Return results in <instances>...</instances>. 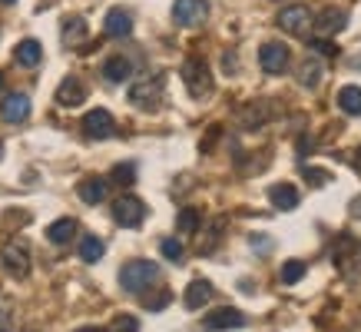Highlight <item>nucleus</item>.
Here are the masks:
<instances>
[{"instance_id":"b1692460","label":"nucleus","mask_w":361,"mask_h":332,"mask_svg":"<svg viewBox=\"0 0 361 332\" xmlns=\"http://www.w3.org/2000/svg\"><path fill=\"white\" fill-rule=\"evenodd\" d=\"M338 107L348 113V117H361V87H341Z\"/></svg>"},{"instance_id":"f3484780","label":"nucleus","mask_w":361,"mask_h":332,"mask_svg":"<svg viewBox=\"0 0 361 332\" xmlns=\"http://www.w3.org/2000/svg\"><path fill=\"white\" fill-rule=\"evenodd\" d=\"M73 236H77V220H70V216H63V220H56L47 226V239L54 246H66Z\"/></svg>"},{"instance_id":"473e14b6","label":"nucleus","mask_w":361,"mask_h":332,"mask_svg":"<svg viewBox=\"0 0 361 332\" xmlns=\"http://www.w3.org/2000/svg\"><path fill=\"white\" fill-rule=\"evenodd\" d=\"M312 50H318L322 57H335V54H338V47L329 44V40H312Z\"/></svg>"},{"instance_id":"ddd939ff","label":"nucleus","mask_w":361,"mask_h":332,"mask_svg":"<svg viewBox=\"0 0 361 332\" xmlns=\"http://www.w3.org/2000/svg\"><path fill=\"white\" fill-rule=\"evenodd\" d=\"M318 33H341L348 27V13L341 11V7H329V11H322L318 17H312Z\"/></svg>"},{"instance_id":"f03ea898","label":"nucleus","mask_w":361,"mask_h":332,"mask_svg":"<svg viewBox=\"0 0 361 332\" xmlns=\"http://www.w3.org/2000/svg\"><path fill=\"white\" fill-rule=\"evenodd\" d=\"M0 263H4V269H7L13 279L30 276V243H27L23 236L7 239L4 249H0Z\"/></svg>"},{"instance_id":"a878e982","label":"nucleus","mask_w":361,"mask_h":332,"mask_svg":"<svg viewBox=\"0 0 361 332\" xmlns=\"http://www.w3.org/2000/svg\"><path fill=\"white\" fill-rule=\"evenodd\" d=\"M199 223H202V213L192 210V206H186V210L179 213V220H176V226H179V232H196Z\"/></svg>"},{"instance_id":"bb28decb","label":"nucleus","mask_w":361,"mask_h":332,"mask_svg":"<svg viewBox=\"0 0 361 332\" xmlns=\"http://www.w3.org/2000/svg\"><path fill=\"white\" fill-rule=\"evenodd\" d=\"M113 183L116 186H133L136 183V166L133 163H120V166H113Z\"/></svg>"},{"instance_id":"7c9ffc66","label":"nucleus","mask_w":361,"mask_h":332,"mask_svg":"<svg viewBox=\"0 0 361 332\" xmlns=\"http://www.w3.org/2000/svg\"><path fill=\"white\" fill-rule=\"evenodd\" d=\"M302 173H305V179L312 183V186H325V183H331L329 170H318V166H302Z\"/></svg>"},{"instance_id":"cd10ccee","label":"nucleus","mask_w":361,"mask_h":332,"mask_svg":"<svg viewBox=\"0 0 361 332\" xmlns=\"http://www.w3.org/2000/svg\"><path fill=\"white\" fill-rule=\"evenodd\" d=\"M302 276H305V263H298V259H288V263L282 266V283H285V286H295Z\"/></svg>"},{"instance_id":"f704fd0d","label":"nucleus","mask_w":361,"mask_h":332,"mask_svg":"<svg viewBox=\"0 0 361 332\" xmlns=\"http://www.w3.org/2000/svg\"><path fill=\"white\" fill-rule=\"evenodd\" d=\"M351 216H355V220H361V196L351 203Z\"/></svg>"},{"instance_id":"412c9836","label":"nucleus","mask_w":361,"mask_h":332,"mask_svg":"<svg viewBox=\"0 0 361 332\" xmlns=\"http://www.w3.org/2000/svg\"><path fill=\"white\" fill-rule=\"evenodd\" d=\"M272 117V107L269 103H249L245 110L239 113V120H242V126H249V130H255V126H262L265 120Z\"/></svg>"},{"instance_id":"5701e85b","label":"nucleus","mask_w":361,"mask_h":332,"mask_svg":"<svg viewBox=\"0 0 361 332\" xmlns=\"http://www.w3.org/2000/svg\"><path fill=\"white\" fill-rule=\"evenodd\" d=\"M87 40V20L83 17H70V20L63 23V44L66 47H77Z\"/></svg>"},{"instance_id":"7ed1b4c3","label":"nucleus","mask_w":361,"mask_h":332,"mask_svg":"<svg viewBox=\"0 0 361 332\" xmlns=\"http://www.w3.org/2000/svg\"><path fill=\"white\" fill-rule=\"evenodd\" d=\"M183 83H186L189 97H209V90H212V73H209V64L202 57H189L186 64H183Z\"/></svg>"},{"instance_id":"aec40b11","label":"nucleus","mask_w":361,"mask_h":332,"mask_svg":"<svg viewBox=\"0 0 361 332\" xmlns=\"http://www.w3.org/2000/svg\"><path fill=\"white\" fill-rule=\"evenodd\" d=\"M103 77L110 80V83H126L133 77V64L126 57H110L106 64H103Z\"/></svg>"},{"instance_id":"c85d7f7f","label":"nucleus","mask_w":361,"mask_h":332,"mask_svg":"<svg viewBox=\"0 0 361 332\" xmlns=\"http://www.w3.org/2000/svg\"><path fill=\"white\" fill-rule=\"evenodd\" d=\"M169 302H173V292H169V289H159L156 296H146V299H142V306H146V309H153V312L166 309Z\"/></svg>"},{"instance_id":"f257e3e1","label":"nucleus","mask_w":361,"mask_h":332,"mask_svg":"<svg viewBox=\"0 0 361 332\" xmlns=\"http://www.w3.org/2000/svg\"><path fill=\"white\" fill-rule=\"evenodd\" d=\"M153 283H159V266L149 263V259H133L120 269V286L133 296L142 292L146 286H153Z\"/></svg>"},{"instance_id":"a211bd4d","label":"nucleus","mask_w":361,"mask_h":332,"mask_svg":"<svg viewBox=\"0 0 361 332\" xmlns=\"http://www.w3.org/2000/svg\"><path fill=\"white\" fill-rule=\"evenodd\" d=\"M209 299H212V283H206V279H196V283H189L183 302H186V309H202Z\"/></svg>"},{"instance_id":"2eb2a0df","label":"nucleus","mask_w":361,"mask_h":332,"mask_svg":"<svg viewBox=\"0 0 361 332\" xmlns=\"http://www.w3.org/2000/svg\"><path fill=\"white\" fill-rule=\"evenodd\" d=\"M40 57H44V47H40V40H33V37H27V40H20V44L13 47V60L20 66H37Z\"/></svg>"},{"instance_id":"6ab92c4d","label":"nucleus","mask_w":361,"mask_h":332,"mask_svg":"<svg viewBox=\"0 0 361 332\" xmlns=\"http://www.w3.org/2000/svg\"><path fill=\"white\" fill-rule=\"evenodd\" d=\"M77 196L83 199V203H90V206L103 203V199H106V179H99V177L83 179V183L77 186Z\"/></svg>"},{"instance_id":"72a5a7b5","label":"nucleus","mask_w":361,"mask_h":332,"mask_svg":"<svg viewBox=\"0 0 361 332\" xmlns=\"http://www.w3.org/2000/svg\"><path fill=\"white\" fill-rule=\"evenodd\" d=\"M308 150H312V140H308V136H302V140H298V153H308Z\"/></svg>"},{"instance_id":"20e7f679","label":"nucleus","mask_w":361,"mask_h":332,"mask_svg":"<svg viewBox=\"0 0 361 332\" xmlns=\"http://www.w3.org/2000/svg\"><path fill=\"white\" fill-rule=\"evenodd\" d=\"M163 87H166L163 77L140 80V83H133L130 87V103H136L140 110H156V103H159V97H163Z\"/></svg>"},{"instance_id":"9d476101","label":"nucleus","mask_w":361,"mask_h":332,"mask_svg":"<svg viewBox=\"0 0 361 332\" xmlns=\"http://www.w3.org/2000/svg\"><path fill=\"white\" fill-rule=\"evenodd\" d=\"M113 130H116V123H113L110 110H90L83 117V133L93 140H106V136H113Z\"/></svg>"},{"instance_id":"1a4fd4ad","label":"nucleus","mask_w":361,"mask_h":332,"mask_svg":"<svg viewBox=\"0 0 361 332\" xmlns=\"http://www.w3.org/2000/svg\"><path fill=\"white\" fill-rule=\"evenodd\" d=\"M279 27L285 33L305 37V30L312 27V13H308V7H285V11H279Z\"/></svg>"},{"instance_id":"58836bf2","label":"nucleus","mask_w":361,"mask_h":332,"mask_svg":"<svg viewBox=\"0 0 361 332\" xmlns=\"http://www.w3.org/2000/svg\"><path fill=\"white\" fill-rule=\"evenodd\" d=\"M0 4H4V7H11V4H17V0H0Z\"/></svg>"},{"instance_id":"f8f14e48","label":"nucleus","mask_w":361,"mask_h":332,"mask_svg":"<svg viewBox=\"0 0 361 332\" xmlns=\"http://www.w3.org/2000/svg\"><path fill=\"white\" fill-rule=\"evenodd\" d=\"M0 113H4L7 123H23L30 117V97H27V93H11V97H4Z\"/></svg>"},{"instance_id":"393cba45","label":"nucleus","mask_w":361,"mask_h":332,"mask_svg":"<svg viewBox=\"0 0 361 332\" xmlns=\"http://www.w3.org/2000/svg\"><path fill=\"white\" fill-rule=\"evenodd\" d=\"M298 83L308 90H315L322 83V64L318 60H305V64L298 66Z\"/></svg>"},{"instance_id":"0eeeda50","label":"nucleus","mask_w":361,"mask_h":332,"mask_svg":"<svg viewBox=\"0 0 361 332\" xmlns=\"http://www.w3.org/2000/svg\"><path fill=\"white\" fill-rule=\"evenodd\" d=\"M259 64H262L265 73H282L285 66L292 64V50L285 44H275V40H269V44H262V50H259Z\"/></svg>"},{"instance_id":"dca6fc26","label":"nucleus","mask_w":361,"mask_h":332,"mask_svg":"<svg viewBox=\"0 0 361 332\" xmlns=\"http://www.w3.org/2000/svg\"><path fill=\"white\" fill-rule=\"evenodd\" d=\"M269 199H272L275 210H295L298 206V189L292 186V183H275V186L269 189Z\"/></svg>"},{"instance_id":"4c0bfd02","label":"nucleus","mask_w":361,"mask_h":332,"mask_svg":"<svg viewBox=\"0 0 361 332\" xmlns=\"http://www.w3.org/2000/svg\"><path fill=\"white\" fill-rule=\"evenodd\" d=\"M77 332H99V329H93V326H83V329H77Z\"/></svg>"},{"instance_id":"4468645a","label":"nucleus","mask_w":361,"mask_h":332,"mask_svg":"<svg viewBox=\"0 0 361 332\" xmlns=\"http://www.w3.org/2000/svg\"><path fill=\"white\" fill-rule=\"evenodd\" d=\"M103 33H106V37H130L133 17L126 11H120V7H113V11L106 13V20H103Z\"/></svg>"},{"instance_id":"ea45409f","label":"nucleus","mask_w":361,"mask_h":332,"mask_svg":"<svg viewBox=\"0 0 361 332\" xmlns=\"http://www.w3.org/2000/svg\"><path fill=\"white\" fill-rule=\"evenodd\" d=\"M0 160H4V143H0Z\"/></svg>"},{"instance_id":"39448f33","label":"nucleus","mask_w":361,"mask_h":332,"mask_svg":"<svg viewBox=\"0 0 361 332\" xmlns=\"http://www.w3.org/2000/svg\"><path fill=\"white\" fill-rule=\"evenodd\" d=\"M113 220L126 226V230H136L142 220H146V203L136 196H120L113 203Z\"/></svg>"},{"instance_id":"c9c22d12","label":"nucleus","mask_w":361,"mask_h":332,"mask_svg":"<svg viewBox=\"0 0 361 332\" xmlns=\"http://www.w3.org/2000/svg\"><path fill=\"white\" fill-rule=\"evenodd\" d=\"M0 332H11V319H7V312H0Z\"/></svg>"},{"instance_id":"423d86ee","label":"nucleus","mask_w":361,"mask_h":332,"mask_svg":"<svg viewBox=\"0 0 361 332\" xmlns=\"http://www.w3.org/2000/svg\"><path fill=\"white\" fill-rule=\"evenodd\" d=\"M206 17H209L206 0H176L173 4V20L179 27H199V23H206Z\"/></svg>"},{"instance_id":"9b49d317","label":"nucleus","mask_w":361,"mask_h":332,"mask_svg":"<svg viewBox=\"0 0 361 332\" xmlns=\"http://www.w3.org/2000/svg\"><path fill=\"white\" fill-rule=\"evenodd\" d=\"M87 100V83L80 77H66L60 87H56V103L60 107H66V110H73V107H80Z\"/></svg>"},{"instance_id":"4be33fe9","label":"nucleus","mask_w":361,"mask_h":332,"mask_svg":"<svg viewBox=\"0 0 361 332\" xmlns=\"http://www.w3.org/2000/svg\"><path fill=\"white\" fill-rule=\"evenodd\" d=\"M103 253H106V246H103L99 236H83V239H80V259H83V263H99Z\"/></svg>"},{"instance_id":"e433bc0d","label":"nucleus","mask_w":361,"mask_h":332,"mask_svg":"<svg viewBox=\"0 0 361 332\" xmlns=\"http://www.w3.org/2000/svg\"><path fill=\"white\" fill-rule=\"evenodd\" d=\"M355 170L361 173V146H358V153H355Z\"/></svg>"},{"instance_id":"2f4dec72","label":"nucleus","mask_w":361,"mask_h":332,"mask_svg":"<svg viewBox=\"0 0 361 332\" xmlns=\"http://www.w3.org/2000/svg\"><path fill=\"white\" fill-rule=\"evenodd\" d=\"M110 332H136V319H133V316H120V319L113 322Z\"/></svg>"},{"instance_id":"c756f323","label":"nucleus","mask_w":361,"mask_h":332,"mask_svg":"<svg viewBox=\"0 0 361 332\" xmlns=\"http://www.w3.org/2000/svg\"><path fill=\"white\" fill-rule=\"evenodd\" d=\"M159 249H163V256H166V259H173V263H179V259H183V253H186V249H183V243H179L176 236L163 239V243H159Z\"/></svg>"},{"instance_id":"6e6552de","label":"nucleus","mask_w":361,"mask_h":332,"mask_svg":"<svg viewBox=\"0 0 361 332\" xmlns=\"http://www.w3.org/2000/svg\"><path fill=\"white\" fill-rule=\"evenodd\" d=\"M245 326V316L239 309H232V306H222V309L209 312L206 319H202V329L206 332H222V329H242Z\"/></svg>"}]
</instances>
